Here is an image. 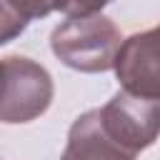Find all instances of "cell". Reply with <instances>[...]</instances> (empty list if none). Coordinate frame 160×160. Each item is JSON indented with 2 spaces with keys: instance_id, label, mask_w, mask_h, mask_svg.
Here are the masks:
<instances>
[{
  "instance_id": "cell-7",
  "label": "cell",
  "mask_w": 160,
  "mask_h": 160,
  "mask_svg": "<svg viewBox=\"0 0 160 160\" xmlns=\"http://www.w3.org/2000/svg\"><path fill=\"white\" fill-rule=\"evenodd\" d=\"M110 2L112 0H52V10H60L68 18H88L100 15V10Z\"/></svg>"
},
{
  "instance_id": "cell-8",
  "label": "cell",
  "mask_w": 160,
  "mask_h": 160,
  "mask_svg": "<svg viewBox=\"0 0 160 160\" xmlns=\"http://www.w3.org/2000/svg\"><path fill=\"white\" fill-rule=\"evenodd\" d=\"M28 22L35 18H45L52 12V0H8Z\"/></svg>"
},
{
  "instance_id": "cell-1",
  "label": "cell",
  "mask_w": 160,
  "mask_h": 160,
  "mask_svg": "<svg viewBox=\"0 0 160 160\" xmlns=\"http://www.w3.org/2000/svg\"><path fill=\"white\" fill-rule=\"evenodd\" d=\"M122 38L105 15L68 18L50 35L55 58L78 72H105L112 68Z\"/></svg>"
},
{
  "instance_id": "cell-4",
  "label": "cell",
  "mask_w": 160,
  "mask_h": 160,
  "mask_svg": "<svg viewBox=\"0 0 160 160\" xmlns=\"http://www.w3.org/2000/svg\"><path fill=\"white\" fill-rule=\"evenodd\" d=\"M112 68L125 92L160 102V25L125 38Z\"/></svg>"
},
{
  "instance_id": "cell-2",
  "label": "cell",
  "mask_w": 160,
  "mask_h": 160,
  "mask_svg": "<svg viewBox=\"0 0 160 160\" xmlns=\"http://www.w3.org/2000/svg\"><path fill=\"white\" fill-rule=\"evenodd\" d=\"M50 72L22 55L0 58V122H30L52 102Z\"/></svg>"
},
{
  "instance_id": "cell-3",
  "label": "cell",
  "mask_w": 160,
  "mask_h": 160,
  "mask_svg": "<svg viewBox=\"0 0 160 160\" xmlns=\"http://www.w3.org/2000/svg\"><path fill=\"white\" fill-rule=\"evenodd\" d=\"M98 115L105 135L132 155L150 148L160 135V102L125 90L115 92L102 108H98Z\"/></svg>"
},
{
  "instance_id": "cell-6",
  "label": "cell",
  "mask_w": 160,
  "mask_h": 160,
  "mask_svg": "<svg viewBox=\"0 0 160 160\" xmlns=\"http://www.w3.org/2000/svg\"><path fill=\"white\" fill-rule=\"evenodd\" d=\"M25 28H28V20L8 0H0V45L15 40Z\"/></svg>"
},
{
  "instance_id": "cell-5",
  "label": "cell",
  "mask_w": 160,
  "mask_h": 160,
  "mask_svg": "<svg viewBox=\"0 0 160 160\" xmlns=\"http://www.w3.org/2000/svg\"><path fill=\"white\" fill-rule=\"evenodd\" d=\"M135 158L138 155L122 150L105 135L98 110L82 112L70 125L68 142L60 155V160H135Z\"/></svg>"
}]
</instances>
